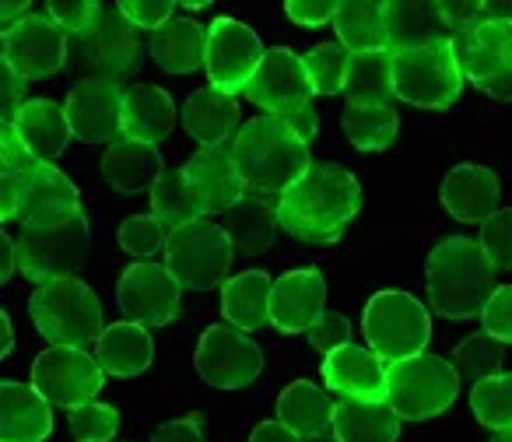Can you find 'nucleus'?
<instances>
[{"mask_svg": "<svg viewBox=\"0 0 512 442\" xmlns=\"http://www.w3.org/2000/svg\"><path fill=\"white\" fill-rule=\"evenodd\" d=\"M362 211V186L341 165L316 162L278 200L281 229L309 246H330Z\"/></svg>", "mask_w": 512, "mask_h": 442, "instance_id": "f257e3e1", "label": "nucleus"}, {"mask_svg": "<svg viewBox=\"0 0 512 442\" xmlns=\"http://www.w3.org/2000/svg\"><path fill=\"white\" fill-rule=\"evenodd\" d=\"M425 281L432 309L446 320H474L495 295V264L481 243L467 236H446L425 260Z\"/></svg>", "mask_w": 512, "mask_h": 442, "instance_id": "f03ea898", "label": "nucleus"}, {"mask_svg": "<svg viewBox=\"0 0 512 442\" xmlns=\"http://www.w3.org/2000/svg\"><path fill=\"white\" fill-rule=\"evenodd\" d=\"M232 158L246 190L267 193V197H285L316 165L309 144L299 141L278 116H256L242 123L232 144Z\"/></svg>", "mask_w": 512, "mask_h": 442, "instance_id": "7ed1b4c3", "label": "nucleus"}, {"mask_svg": "<svg viewBox=\"0 0 512 442\" xmlns=\"http://www.w3.org/2000/svg\"><path fill=\"white\" fill-rule=\"evenodd\" d=\"M144 43L137 39V25L116 8H106L102 18L81 36H67V71L81 81H102V85L123 88L141 71Z\"/></svg>", "mask_w": 512, "mask_h": 442, "instance_id": "20e7f679", "label": "nucleus"}, {"mask_svg": "<svg viewBox=\"0 0 512 442\" xmlns=\"http://www.w3.org/2000/svg\"><path fill=\"white\" fill-rule=\"evenodd\" d=\"M29 313L36 330L53 348H81L99 344L102 330V302L85 281L60 278L50 285H39L29 299Z\"/></svg>", "mask_w": 512, "mask_h": 442, "instance_id": "39448f33", "label": "nucleus"}, {"mask_svg": "<svg viewBox=\"0 0 512 442\" xmlns=\"http://www.w3.org/2000/svg\"><path fill=\"white\" fill-rule=\"evenodd\" d=\"M386 383H390V407L400 421H425L439 418L460 397V376L453 362L439 355H414L404 362L386 365Z\"/></svg>", "mask_w": 512, "mask_h": 442, "instance_id": "423d86ee", "label": "nucleus"}, {"mask_svg": "<svg viewBox=\"0 0 512 442\" xmlns=\"http://www.w3.org/2000/svg\"><path fill=\"white\" fill-rule=\"evenodd\" d=\"M362 330L369 348L390 365L425 355L428 341H432V316L414 295L386 288L369 299L362 313Z\"/></svg>", "mask_w": 512, "mask_h": 442, "instance_id": "0eeeda50", "label": "nucleus"}, {"mask_svg": "<svg viewBox=\"0 0 512 442\" xmlns=\"http://www.w3.org/2000/svg\"><path fill=\"white\" fill-rule=\"evenodd\" d=\"M18 246V271L32 285H50L60 278H74L92 250V232H88L85 211H74L60 225L50 229H22L15 236Z\"/></svg>", "mask_w": 512, "mask_h": 442, "instance_id": "6e6552de", "label": "nucleus"}, {"mask_svg": "<svg viewBox=\"0 0 512 442\" xmlns=\"http://www.w3.org/2000/svg\"><path fill=\"white\" fill-rule=\"evenodd\" d=\"M232 257L235 246L228 232L207 218L169 232V243H165V267L190 292H211V288L225 285Z\"/></svg>", "mask_w": 512, "mask_h": 442, "instance_id": "1a4fd4ad", "label": "nucleus"}, {"mask_svg": "<svg viewBox=\"0 0 512 442\" xmlns=\"http://www.w3.org/2000/svg\"><path fill=\"white\" fill-rule=\"evenodd\" d=\"M463 81L467 78H463L453 43L393 57V88H397V99L407 102V106L449 109L453 102H460Z\"/></svg>", "mask_w": 512, "mask_h": 442, "instance_id": "9d476101", "label": "nucleus"}, {"mask_svg": "<svg viewBox=\"0 0 512 442\" xmlns=\"http://www.w3.org/2000/svg\"><path fill=\"white\" fill-rule=\"evenodd\" d=\"M193 365L204 383L218 386V390H242L264 372V351L246 330L232 327V323H214L200 334Z\"/></svg>", "mask_w": 512, "mask_h": 442, "instance_id": "9b49d317", "label": "nucleus"}, {"mask_svg": "<svg viewBox=\"0 0 512 442\" xmlns=\"http://www.w3.org/2000/svg\"><path fill=\"white\" fill-rule=\"evenodd\" d=\"M264 43L249 25H242L239 18H214L207 25V60L204 71L211 88L225 95H239L249 88V81L256 78L260 64H264Z\"/></svg>", "mask_w": 512, "mask_h": 442, "instance_id": "f8f14e48", "label": "nucleus"}, {"mask_svg": "<svg viewBox=\"0 0 512 442\" xmlns=\"http://www.w3.org/2000/svg\"><path fill=\"white\" fill-rule=\"evenodd\" d=\"M116 306L123 309L137 327H169L183 306V285L172 278L169 267L155 260H137L123 267L120 285H116Z\"/></svg>", "mask_w": 512, "mask_h": 442, "instance_id": "ddd939ff", "label": "nucleus"}, {"mask_svg": "<svg viewBox=\"0 0 512 442\" xmlns=\"http://www.w3.org/2000/svg\"><path fill=\"white\" fill-rule=\"evenodd\" d=\"M463 78L498 102H512V25L484 22L477 32L453 39Z\"/></svg>", "mask_w": 512, "mask_h": 442, "instance_id": "4468645a", "label": "nucleus"}, {"mask_svg": "<svg viewBox=\"0 0 512 442\" xmlns=\"http://www.w3.org/2000/svg\"><path fill=\"white\" fill-rule=\"evenodd\" d=\"M32 386L53 407L78 411V407L92 404L95 393L106 386V372L81 348H46L32 365Z\"/></svg>", "mask_w": 512, "mask_h": 442, "instance_id": "2eb2a0df", "label": "nucleus"}, {"mask_svg": "<svg viewBox=\"0 0 512 442\" xmlns=\"http://www.w3.org/2000/svg\"><path fill=\"white\" fill-rule=\"evenodd\" d=\"M4 64L25 81H46L67 67V32L50 15H29L22 25L4 32Z\"/></svg>", "mask_w": 512, "mask_h": 442, "instance_id": "dca6fc26", "label": "nucleus"}, {"mask_svg": "<svg viewBox=\"0 0 512 442\" xmlns=\"http://www.w3.org/2000/svg\"><path fill=\"white\" fill-rule=\"evenodd\" d=\"M123 88L102 85V81H81L67 92L64 113L71 130L85 144H109L127 137V106H123Z\"/></svg>", "mask_w": 512, "mask_h": 442, "instance_id": "f3484780", "label": "nucleus"}, {"mask_svg": "<svg viewBox=\"0 0 512 442\" xmlns=\"http://www.w3.org/2000/svg\"><path fill=\"white\" fill-rule=\"evenodd\" d=\"M313 95L316 92L313 81H309L306 60L299 53L285 50V46H271L264 53V64L246 88V99L264 109L267 116H278L292 106H309Z\"/></svg>", "mask_w": 512, "mask_h": 442, "instance_id": "a211bd4d", "label": "nucleus"}, {"mask_svg": "<svg viewBox=\"0 0 512 442\" xmlns=\"http://www.w3.org/2000/svg\"><path fill=\"white\" fill-rule=\"evenodd\" d=\"M18 183H22V197H18L22 229H50V225H60L64 218H71L74 211H81L78 186L57 165H32L29 172L18 176Z\"/></svg>", "mask_w": 512, "mask_h": 442, "instance_id": "6ab92c4d", "label": "nucleus"}, {"mask_svg": "<svg viewBox=\"0 0 512 442\" xmlns=\"http://www.w3.org/2000/svg\"><path fill=\"white\" fill-rule=\"evenodd\" d=\"M439 200L449 211V218L484 225L491 214L502 211V179L488 165H456L446 172L439 186Z\"/></svg>", "mask_w": 512, "mask_h": 442, "instance_id": "aec40b11", "label": "nucleus"}, {"mask_svg": "<svg viewBox=\"0 0 512 442\" xmlns=\"http://www.w3.org/2000/svg\"><path fill=\"white\" fill-rule=\"evenodd\" d=\"M327 302V281L316 267L288 271L274 281L271 292V323L281 334H306L323 313Z\"/></svg>", "mask_w": 512, "mask_h": 442, "instance_id": "412c9836", "label": "nucleus"}, {"mask_svg": "<svg viewBox=\"0 0 512 442\" xmlns=\"http://www.w3.org/2000/svg\"><path fill=\"white\" fill-rule=\"evenodd\" d=\"M323 383L351 400H386L390 393L386 362L372 348H358V344H344L323 358Z\"/></svg>", "mask_w": 512, "mask_h": 442, "instance_id": "4be33fe9", "label": "nucleus"}, {"mask_svg": "<svg viewBox=\"0 0 512 442\" xmlns=\"http://www.w3.org/2000/svg\"><path fill=\"white\" fill-rule=\"evenodd\" d=\"M390 53H414L428 46L453 43V32L446 25L439 0H390Z\"/></svg>", "mask_w": 512, "mask_h": 442, "instance_id": "5701e85b", "label": "nucleus"}, {"mask_svg": "<svg viewBox=\"0 0 512 442\" xmlns=\"http://www.w3.org/2000/svg\"><path fill=\"white\" fill-rule=\"evenodd\" d=\"M50 400L32 383H0V442H43L53 432Z\"/></svg>", "mask_w": 512, "mask_h": 442, "instance_id": "b1692460", "label": "nucleus"}, {"mask_svg": "<svg viewBox=\"0 0 512 442\" xmlns=\"http://www.w3.org/2000/svg\"><path fill=\"white\" fill-rule=\"evenodd\" d=\"M190 183L197 186L207 214H225L246 193V183L239 176V165L232 158V148H200L190 162L183 165Z\"/></svg>", "mask_w": 512, "mask_h": 442, "instance_id": "393cba45", "label": "nucleus"}, {"mask_svg": "<svg viewBox=\"0 0 512 442\" xmlns=\"http://www.w3.org/2000/svg\"><path fill=\"white\" fill-rule=\"evenodd\" d=\"M183 127L200 148H232L239 137V102L218 88H197L183 102Z\"/></svg>", "mask_w": 512, "mask_h": 442, "instance_id": "a878e982", "label": "nucleus"}, {"mask_svg": "<svg viewBox=\"0 0 512 442\" xmlns=\"http://www.w3.org/2000/svg\"><path fill=\"white\" fill-rule=\"evenodd\" d=\"M278 200L281 197H267V193L246 190L242 200L225 211V225L235 253H246V257H260L274 246L281 229V214H278Z\"/></svg>", "mask_w": 512, "mask_h": 442, "instance_id": "bb28decb", "label": "nucleus"}, {"mask_svg": "<svg viewBox=\"0 0 512 442\" xmlns=\"http://www.w3.org/2000/svg\"><path fill=\"white\" fill-rule=\"evenodd\" d=\"M162 176H165V165L155 144L123 137V141H116L113 148L106 151V158H102V179H106L116 193H123V197L151 193Z\"/></svg>", "mask_w": 512, "mask_h": 442, "instance_id": "cd10ccee", "label": "nucleus"}, {"mask_svg": "<svg viewBox=\"0 0 512 442\" xmlns=\"http://www.w3.org/2000/svg\"><path fill=\"white\" fill-rule=\"evenodd\" d=\"M11 127L18 130V137L25 141V148H29L32 155L46 165H53V158L64 155L67 141L74 137L64 106L53 102V99H29L22 113L15 116Z\"/></svg>", "mask_w": 512, "mask_h": 442, "instance_id": "c85d7f7f", "label": "nucleus"}, {"mask_svg": "<svg viewBox=\"0 0 512 442\" xmlns=\"http://www.w3.org/2000/svg\"><path fill=\"white\" fill-rule=\"evenodd\" d=\"M151 60L169 74H193L207 60V29L193 18H169L158 32H151Z\"/></svg>", "mask_w": 512, "mask_h": 442, "instance_id": "c756f323", "label": "nucleus"}, {"mask_svg": "<svg viewBox=\"0 0 512 442\" xmlns=\"http://www.w3.org/2000/svg\"><path fill=\"white\" fill-rule=\"evenodd\" d=\"M151 358H155L151 330L137 327V323H130V320L109 323V327L102 330L99 344H95V362L102 365L106 376H120V379L141 376L151 365Z\"/></svg>", "mask_w": 512, "mask_h": 442, "instance_id": "7c9ffc66", "label": "nucleus"}, {"mask_svg": "<svg viewBox=\"0 0 512 442\" xmlns=\"http://www.w3.org/2000/svg\"><path fill=\"white\" fill-rule=\"evenodd\" d=\"M400 414L390 400H351L341 397L334 411L337 442H397Z\"/></svg>", "mask_w": 512, "mask_h": 442, "instance_id": "2f4dec72", "label": "nucleus"}, {"mask_svg": "<svg viewBox=\"0 0 512 442\" xmlns=\"http://www.w3.org/2000/svg\"><path fill=\"white\" fill-rule=\"evenodd\" d=\"M271 292L274 281L267 271H242L221 285V313L232 327L260 330L271 323Z\"/></svg>", "mask_w": 512, "mask_h": 442, "instance_id": "473e14b6", "label": "nucleus"}, {"mask_svg": "<svg viewBox=\"0 0 512 442\" xmlns=\"http://www.w3.org/2000/svg\"><path fill=\"white\" fill-rule=\"evenodd\" d=\"M334 411L337 404L309 379L285 386L278 397V421L292 428L299 439H320L327 435V428H334Z\"/></svg>", "mask_w": 512, "mask_h": 442, "instance_id": "72a5a7b5", "label": "nucleus"}, {"mask_svg": "<svg viewBox=\"0 0 512 442\" xmlns=\"http://www.w3.org/2000/svg\"><path fill=\"white\" fill-rule=\"evenodd\" d=\"M127 106V137L144 144H162L176 127V102L158 85H134L123 95Z\"/></svg>", "mask_w": 512, "mask_h": 442, "instance_id": "f704fd0d", "label": "nucleus"}, {"mask_svg": "<svg viewBox=\"0 0 512 442\" xmlns=\"http://www.w3.org/2000/svg\"><path fill=\"white\" fill-rule=\"evenodd\" d=\"M337 39L348 53L390 50V15L383 0H348L334 18Z\"/></svg>", "mask_w": 512, "mask_h": 442, "instance_id": "c9c22d12", "label": "nucleus"}, {"mask_svg": "<svg viewBox=\"0 0 512 442\" xmlns=\"http://www.w3.org/2000/svg\"><path fill=\"white\" fill-rule=\"evenodd\" d=\"M151 214H155L169 232L186 229L193 221L207 218L204 200H200L197 186L190 183L186 169H165V176L158 179L155 190H151Z\"/></svg>", "mask_w": 512, "mask_h": 442, "instance_id": "e433bc0d", "label": "nucleus"}, {"mask_svg": "<svg viewBox=\"0 0 512 442\" xmlns=\"http://www.w3.org/2000/svg\"><path fill=\"white\" fill-rule=\"evenodd\" d=\"M344 137L355 144L358 151H386L397 141V109L376 106V102H348L341 113Z\"/></svg>", "mask_w": 512, "mask_h": 442, "instance_id": "4c0bfd02", "label": "nucleus"}, {"mask_svg": "<svg viewBox=\"0 0 512 442\" xmlns=\"http://www.w3.org/2000/svg\"><path fill=\"white\" fill-rule=\"evenodd\" d=\"M344 95H348V102L390 106V99H397V88H393V53L390 50L351 53Z\"/></svg>", "mask_w": 512, "mask_h": 442, "instance_id": "58836bf2", "label": "nucleus"}, {"mask_svg": "<svg viewBox=\"0 0 512 442\" xmlns=\"http://www.w3.org/2000/svg\"><path fill=\"white\" fill-rule=\"evenodd\" d=\"M449 362H453L456 376H460V386L467 383L470 390H474L477 383H484V379H491V376L502 372L505 344L495 341V337H488L481 330V334H470L467 341L456 344V351H453Z\"/></svg>", "mask_w": 512, "mask_h": 442, "instance_id": "ea45409f", "label": "nucleus"}, {"mask_svg": "<svg viewBox=\"0 0 512 442\" xmlns=\"http://www.w3.org/2000/svg\"><path fill=\"white\" fill-rule=\"evenodd\" d=\"M470 411L491 432L512 428V372H498V376L477 383L470 390Z\"/></svg>", "mask_w": 512, "mask_h": 442, "instance_id": "a19ab883", "label": "nucleus"}, {"mask_svg": "<svg viewBox=\"0 0 512 442\" xmlns=\"http://www.w3.org/2000/svg\"><path fill=\"white\" fill-rule=\"evenodd\" d=\"M306 71L309 81H313L316 95H341L344 85H348V64L351 53L344 50L341 43H320L306 53Z\"/></svg>", "mask_w": 512, "mask_h": 442, "instance_id": "79ce46f5", "label": "nucleus"}, {"mask_svg": "<svg viewBox=\"0 0 512 442\" xmlns=\"http://www.w3.org/2000/svg\"><path fill=\"white\" fill-rule=\"evenodd\" d=\"M116 243H120L130 257L148 260V257H155L158 250H165V243H169V229H165L155 214H134V218H127L120 225Z\"/></svg>", "mask_w": 512, "mask_h": 442, "instance_id": "37998d69", "label": "nucleus"}, {"mask_svg": "<svg viewBox=\"0 0 512 442\" xmlns=\"http://www.w3.org/2000/svg\"><path fill=\"white\" fill-rule=\"evenodd\" d=\"M120 428V414L109 404H85L71 411V435L74 442H109Z\"/></svg>", "mask_w": 512, "mask_h": 442, "instance_id": "c03bdc74", "label": "nucleus"}, {"mask_svg": "<svg viewBox=\"0 0 512 442\" xmlns=\"http://www.w3.org/2000/svg\"><path fill=\"white\" fill-rule=\"evenodd\" d=\"M481 250L495 271H512V207H502L481 225Z\"/></svg>", "mask_w": 512, "mask_h": 442, "instance_id": "a18cd8bd", "label": "nucleus"}, {"mask_svg": "<svg viewBox=\"0 0 512 442\" xmlns=\"http://www.w3.org/2000/svg\"><path fill=\"white\" fill-rule=\"evenodd\" d=\"M102 11L106 8L95 4V0H53V4H46V15H50L53 22L67 32V36H81V32H88L102 18Z\"/></svg>", "mask_w": 512, "mask_h": 442, "instance_id": "49530a36", "label": "nucleus"}, {"mask_svg": "<svg viewBox=\"0 0 512 442\" xmlns=\"http://www.w3.org/2000/svg\"><path fill=\"white\" fill-rule=\"evenodd\" d=\"M306 337H309V344H313L316 351H323V355H334L337 348L351 344V323H348V316L323 309L320 320L306 330Z\"/></svg>", "mask_w": 512, "mask_h": 442, "instance_id": "de8ad7c7", "label": "nucleus"}, {"mask_svg": "<svg viewBox=\"0 0 512 442\" xmlns=\"http://www.w3.org/2000/svg\"><path fill=\"white\" fill-rule=\"evenodd\" d=\"M481 327L488 337L502 344H512V285H498L491 302L481 313Z\"/></svg>", "mask_w": 512, "mask_h": 442, "instance_id": "09e8293b", "label": "nucleus"}, {"mask_svg": "<svg viewBox=\"0 0 512 442\" xmlns=\"http://www.w3.org/2000/svg\"><path fill=\"white\" fill-rule=\"evenodd\" d=\"M442 15L453 32V39H463L470 32H477L488 22V11H484V0H442Z\"/></svg>", "mask_w": 512, "mask_h": 442, "instance_id": "8fccbe9b", "label": "nucleus"}, {"mask_svg": "<svg viewBox=\"0 0 512 442\" xmlns=\"http://www.w3.org/2000/svg\"><path fill=\"white\" fill-rule=\"evenodd\" d=\"M120 11L137 29H148V32H158L169 18H176V4L172 0H123Z\"/></svg>", "mask_w": 512, "mask_h": 442, "instance_id": "3c124183", "label": "nucleus"}, {"mask_svg": "<svg viewBox=\"0 0 512 442\" xmlns=\"http://www.w3.org/2000/svg\"><path fill=\"white\" fill-rule=\"evenodd\" d=\"M25 85L29 81L15 71L11 64L0 60V113H4V123H15V116L25 109Z\"/></svg>", "mask_w": 512, "mask_h": 442, "instance_id": "603ef678", "label": "nucleus"}, {"mask_svg": "<svg viewBox=\"0 0 512 442\" xmlns=\"http://www.w3.org/2000/svg\"><path fill=\"white\" fill-rule=\"evenodd\" d=\"M0 158H4V172H15V176L29 172L32 165H39V158L25 148V141L18 137V130L11 123L0 127Z\"/></svg>", "mask_w": 512, "mask_h": 442, "instance_id": "864d4df0", "label": "nucleus"}, {"mask_svg": "<svg viewBox=\"0 0 512 442\" xmlns=\"http://www.w3.org/2000/svg\"><path fill=\"white\" fill-rule=\"evenodd\" d=\"M337 8H341V4H334V0H288V4H285V15L292 18L295 25H306V29H320V25L334 22Z\"/></svg>", "mask_w": 512, "mask_h": 442, "instance_id": "5fc2aeb1", "label": "nucleus"}, {"mask_svg": "<svg viewBox=\"0 0 512 442\" xmlns=\"http://www.w3.org/2000/svg\"><path fill=\"white\" fill-rule=\"evenodd\" d=\"M151 442H207V439H204V432H200V418L190 414V418H176V421L158 425Z\"/></svg>", "mask_w": 512, "mask_h": 442, "instance_id": "6e6d98bb", "label": "nucleus"}, {"mask_svg": "<svg viewBox=\"0 0 512 442\" xmlns=\"http://www.w3.org/2000/svg\"><path fill=\"white\" fill-rule=\"evenodd\" d=\"M278 120L306 144L320 134V116L313 113V106H292V109H285V113H278Z\"/></svg>", "mask_w": 512, "mask_h": 442, "instance_id": "4d7b16f0", "label": "nucleus"}, {"mask_svg": "<svg viewBox=\"0 0 512 442\" xmlns=\"http://www.w3.org/2000/svg\"><path fill=\"white\" fill-rule=\"evenodd\" d=\"M18 197H22V183L15 172H4L0 176V218L4 221L18 218Z\"/></svg>", "mask_w": 512, "mask_h": 442, "instance_id": "13d9d810", "label": "nucleus"}, {"mask_svg": "<svg viewBox=\"0 0 512 442\" xmlns=\"http://www.w3.org/2000/svg\"><path fill=\"white\" fill-rule=\"evenodd\" d=\"M249 442H306V439H299V435L288 425H281V421H260V425L249 432Z\"/></svg>", "mask_w": 512, "mask_h": 442, "instance_id": "bf43d9fd", "label": "nucleus"}, {"mask_svg": "<svg viewBox=\"0 0 512 442\" xmlns=\"http://www.w3.org/2000/svg\"><path fill=\"white\" fill-rule=\"evenodd\" d=\"M15 271H18V246H15V239L4 232V236H0V281L8 285Z\"/></svg>", "mask_w": 512, "mask_h": 442, "instance_id": "052dcab7", "label": "nucleus"}, {"mask_svg": "<svg viewBox=\"0 0 512 442\" xmlns=\"http://www.w3.org/2000/svg\"><path fill=\"white\" fill-rule=\"evenodd\" d=\"M0 15H4V32H11L15 29V25H22L25 18L22 15H29V4H4V8H0Z\"/></svg>", "mask_w": 512, "mask_h": 442, "instance_id": "680f3d73", "label": "nucleus"}, {"mask_svg": "<svg viewBox=\"0 0 512 442\" xmlns=\"http://www.w3.org/2000/svg\"><path fill=\"white\" fill-rule=\"evenodd\" d=\"M491 22H509L512 25V0H484Z\"/></svg>", "mask_w": 512, "mask_h": 442, "instance_id": "e2e57ef3", "label": "nucleus"}, {"mask_svg": "<svg viewBox=\"0 0 512 442\" xmlns=\"http://www.w3.org/2000/svg\"><path fill=\"white\" fill-rule=\"evenodd\" d=\"M15 334H11V313H0V355H11Z\"/></svg>", "mask_w": 512, "mask_h": 442, "instance_id": "0e129e2a", "label": "nucleus"}, {"mask_svg": "<svg viewBox=\"0 0 512 442\" xmlns=\"http://www.w3.org/2000/svg\"><path fill=\"white\" fill-rule=\"evenodd\" d=\"M491 442H512V428H505V432H495V439Z\"/></svg>", "mask_w": 512, "mask_h": 442, "instance_id": "69168bd1", "label": "nucleus"}, {"mask_svg": "<svg viewBox=\"0 0 512 442\" xmlns=\"http://www.w3.org/2000/svg\"><path fill=\"white\" fill-rule=\"evenodd\" d=\"M306 442H337V439H330V435H320V439H306Z\"/></svg>", "mask_w": 512, "mask_h": 442, "instance_id": "338daca9", "label": "nucleus"}]
</instances>
